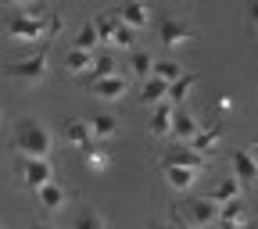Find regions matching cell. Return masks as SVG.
<instances>
[{
	"label": "cell",
	"mask_w": 258,
	"mask_h": 229,
	"mask_svg": "<svg viewBox=\"0 0 258 229\" xmlns=\"http://www.w3.org/2000/svg\"><path fill=\"white\" fill-rule=\"evenodd\" d=\"M154 75L165 79V83H176V79L186 75V72H183V64H179L176 57H158V61H154Z\"/></svg>",
	"instance_id": "obj_25"
},
{
	"label": "cell",
	"mask_w": 258,
	"mask_h": 229,
	"mask_svg": "<svg viewBox=\"0 0 258 229\" xmlns=\"http://www.w3.org/2000/svg\"><path fill=\"white\" fill-rule=\"evenodd\" d=\"M251 158H254V161H258V136H254V140H251Z\"/></svg>",
	"instance_id": "obj_36"
},
{
	"label": "cell",
	"mask_w": 258,
	"mask_h": 229,
	"mask_svg": "<svg viewBox=\"0 0 258 229\" xmlns=\"http://www.w3.org/2000/svg\"><path fill=\"white\" fill-rule=\"evenodd\" d=\"M90 64H93V54H90V50H79V47H72L69 54H64V68H69L72 75H83V72H90Z\"/></svg>",
	"instance_id": "obj_24"
},
{
	"label": "cell",
	"mask_w": 258,
	"mask_h": 229,
	"mask_svg": "<svg viewBox=\"0 0 258 229\" xmlns=\"http://www.w3.org/2000/svg\"><path fill=\"white\" fill-rule=\"evenodd\" d=\"M86 125H90V136H93V143H104V140H111V136L118 133V122H115L111 115H93Z\"/></svg>",
	"instance_id": "obj_19"
},
{
	"label": "cell",
	"mask_w": 258,
	"mask_h": 229,
	"mask_svg": "<svg viewBox=\"0 0 258 229\" xmlns=\"http://www.w3.org/2000/svg\"><path fill=\"white\" fill-rule=\"evenodd\" d=\"M244 18H247V29H254V32H258V0H247Z\"/></svg>",
	"instance_id": "obj_32"
},
{
	"label": "cell",
	"mask_w": 258,
	"mask_h": 229,
	"mask_svg": "<svg viewBox=\"0 0 258 229\" xmlns=\"http://www.w3.org/2000/svg\"><path fill=\"white\" fill-rule=\"evenodd\" d=\"M183 229H201V225H190V222H183Z\"/></svg>",
	"instance_id": "obj_38"
},
{
	"label": "cell",
	"mask_w": 258,
	"mask_h": 229,
	"mask_svg": "<svg viewBox=\"0 0 258 229\" xmlns=\"http://www.w3.org/2000/svg\"><path fill=\"white\" fill-rule=\"evenodd\" d=\"M179 222H190V225H201V229H208V225H215L219 222V201L215 197H190L179 211H172Z\"/></svg>",
	"instance_id": "obj_4"
},
{
	"label": "cell",
	"mask_w": 258,
	"mask_h": 229,
	"mask_svg": "<svg viewBox=\"0 0 258 229\" xmlns=\"http://www.w3.org/2000/svg\"><path fill=\"white\" fill-rule=\"evenodd\" d=\"M32 229H54V225H32Z\"/></svg>",
	"instance_id": "obj_39"
},
{
	"label": "cell",
	"mask_w": 258,
	"mask_h": 229,
	"mask_svg": "<svg viewBox=\"0 0 258 229\" xmlns=\"http://www.w3.org/2000/svg\"><path fill=\"white\" fill-rule=\"evenodd\" d=\"M161 179H165L169 190L186 193L194 183H198V172H194V169H179V165H161Z\"/></svg>",
	"instance_id": "obj_12"
},
{
	"label": "cell",
	"mask_w": 258,
	"mask_h": 229,
	"mask_svg": "<svg viewBox=\"0 0 258 229\" xmlns=\"http://www.w3.org/2000/svg\"><path fill=\"white\" fill-rule=\"evenodd\" d=\"M111 47H118V50H137V29H129V25L122 22L118 32L111 36Z\"/></svg>",
	"instance_id": "obj_29"
},
{
	"label": "cell",
	"mask_w": 258,
	"mask_h": 229,
	"mask_svg": "<svg viewBox=\"0 0 258 229\" xmlns=\"http://www.w3.org/2000/svg\"><path fill=\"white\" fill-rule=\"evenodd\" d=\"M208 229H219V225H208Z\"/></svg>",
	"instance_id": "obj_40"
},
{
	"label": "cell",
	"mask_w": 258,
	"mask_h": 229,
	"mask_svg": "<svg viewBox=\"0 0 258 229\" xmlns=\"http://www.w3.org/2000/svg\"><path fill=\"white\" fill-rule=\"evenodd\" d=\"M125 75H101V79H93V86H90V93L93 97H101V101H122L125 97Z\"/></svg>",
	"instance_id": "obj_9"
},
{
	"label": "cell",
	"mask_w": 258,
	"mask_h": 229,
	"mask_svg": "<svg viewBox=\"0 0 258 229\" xmlns=\"http://www.w3.org/2000/svg\"><path fill=\"white\" fill-rule=\"evenodd\" d=\"M158 40H161V47H165V50H179V47H186V43L194 40V29H190V22L165 15V18L158 22Z\"/></svg>",
	"instance_id": "obj_5"
},
{
	"label": "cell",
	"mask_w": 258,
	"mask_h": 229,
	"mask_svg": "<svg viewBox=\"0 0 258 229\" xmlns=\"http://www.w3.org/2000/svg\"><path fill=\"white\" fill-rule=\"evenodd\" d=\"M154 229H183V222H179V218H176V222H158Z\"/></svg>",
	"instance_id": "obj_35"
},
{
	"label": "cell",
	"mask_w": 258,
	"mask_h": 229,
	"mask_svg": "<svg viewBox=\"0 0 258 229\" xmlns=\"http://www.w3.org/2000/svg\"><path fill=\"white\" fill-rule=\"evenodd\" d=\"M215 108H219V111H230V108H233V97H230V93H222L219 101H215Z\"/></svg>",
	"instance_id": "obj_33"
},
{
	"label": "cell",
	"mask_w": 258,
	"mask_h": 229,
	"mask_svg": "<svg viewBox=\"0 0 258 229\" xmlns=\"http://www.w3.org/2000/svg\"><path fill=\"white\" fill-rule=\"evenodd\" d=\"M154 61H158V57H151V54L140 50V47H137V50H129V72H133L137 83H144V79L154 75Z\"/></svg>",
	"instance_id": "obj_17"
},
{
	"label": "cell",
	"mask_w": 258,
	"mask_h": 229,
	"mask_svg": "<svg viewBox=\"0 0 258 229\" xmlns=\"http://www.w3.org/2000/svg\"><path fill=\"white\" fill-rule=\"evenodd\" d=\"M215 225H219V229H251L247 222H215Z\"/></svg>",
	"instance_id": "obj_34"
},
{
	"label": "cell",
	"mask_w": 258,
	"mask_h": 229,
	"mask_svg": "<svg viewBox=\"0 0 258 229\" xmlns=\"http://www.w3.org/2000/svg\"><path fill=\"white\" fill-rule=\"evenodd\" d=\"M36 197H40L43 211H61L64 204H69V190H64L57 179H50V183H43V186L36 190Z\"/></svg>",
	"instance_id": "obj_13"
},
{
	"label": "cell",
	"mask_w": 258,
	"mask_h": 229,
	"mask_svg": "<svg viewBox=\"0 0 258 229\" xmlns=\"http://www.w3.org/2000/svg\"><path fill=\"white\" fill-rule=\"evenodd\" d=\"M0 115H4V108H0Z\"/></svg>",
	"instance_id": "obj_41"
},
{
	"label": "cell",
	"mask_w": 258,
	"mask_h": 229,
	"mask_svg": "<svg viewBox=\"0 0 258 229\" xmlns=\"http://www.w3.org/2000/svg\"><path fill=\"white\" fill-rule=\"evenodd\" d=\"M83 161H86V169H90V172H108L111 154H108L101 143H90V147H83Z\"/></svg>",
	"instance_id": "obj_21"
},
{
	"label": "cell",
	"mask_w": 258,
	"mask_h": 229,
	"mask_svg": "<svg viewBox=\"0 0 258 229\" xmlns=\"http://www.w3.org/2000/svg\"><path fill=\"white\" fill-rule=\"evenodd\" d=\"M8 36L15 40V43H36L40 36H47V18L40 15V11H22V15H15L11 22H8Z\"/></svg>",
	"instance_id": "obj_3"
},
{
	"label": "cell",
	"mask_w": 258,
	"mask_h": 229,
	"mask_svg": "<svg viewBox=\"0 0 258 229\" xmlns=\"http://www.w3.org/2000/svg\"><path fill=\"white\" fill-rule=\"evenodd\" d=\"M69 229H104V218H101V211L83 208V211L72 218V225H69Z\"/></svg>",
	"instance_id": "obj_28"
},
{
	"label": "cell",
	"mask_w": 258,
	"mask_h": 229,
	"mask_svg": "<svg viewBox=\"0 0 258 229\" xmlns=\"http://www.w3.org/2000/svg\"><path fill=\"white\" fill-rule=\"evenodd\" d=\"M198 129H201L198 118H194L190 111H183V108H176V115H172V136L179 143H190L194 136H198Z\"/></svg>",
	"instance_id": "obj_14"
},
{
	"label": "cell",
	"mask_w": 258,
	"mask_h": 229,
	"mask_svg": "<svg viewBox=\"0 0 258 229\" xmlns=\"http://www.w3.org/2000/svg\"><path fill=\"white\" fill-rule=\"evenodd\" d=\"M101 43V32H97V25L93 22H86L79 32H76V40H72V47H79V50H90L93 54V47Z\"/></svg>",
	"instance_id": "obj_26"
},
{
	"label": "cell",
	"mask_w": 258,
	"mask_h": 229,
	"mask_svg": "<svg viewBox=\"0 0 258 229\" xmlns=\"http://www.w3.org/2000/svg\"><path fill=\"white\" fill-rule=\"evenodd\" d=\"M219 140H222V125H219V122H212L208 129H198V136L190 140V147L198 150V154H205V158H208V154L219 147Z\"/></svg>",
	"instance_id": "obj_15"
},
{
	"label": "cell",
	"mask_w": 258,
	"mask_h": 229,
	"mask_svg": "<svg viewBox=\"0 0 258 229\" xmlns=\"http://www.w3.org/2000/svg\"><path fill=\"white\" fill-rule=\"evenodd\" d=\"M118 15H122V22H125L129 29H137V32H140V29H147V22H151V8H147V4H140V0L125 4Z\"/></svg>",
	"instance_id": "obj_20"
},
{
	"label": "cell",
	"mask_w": 258,
	"mask_h": 229,
	"mask_svg": "<svg viewBox=\"0 0 258 229\" xmlns=\"http://www.w3.org/2000/svg\"><path fill=\"white\" fill-rule=\"evenodd\" d=\"M8 4H32V0H8Z\"/></svg>",
	"instance_id": "obj_37"
},
{
	"label": "cell",
	"mask_w": 258,
	"mask_h": 229,
	"mask_svg": "<svg viewBox=\"0 0 258 229\" xmlns=\"http://www.w3.org/2000/svg\"><path fill=\"white\" fill-rule=\"evenodd\" d=\"M161 165H179V169H194V172H201V169L208 165V158H205V154H198L190 143H179V140H176V143L165 150Z\"/></svg>",
	"instance_id": "obj_7"
},
{
	"label": "cell",
	"mask_w": 258,
	"mask_h": 229,
	"mask_svg": "<svg viewBox=\"0 0 258 229\" xmlns=\"http://www.w3.org/2000/svg\"><path fill=\"white\" fill-rule=\"evenodd\" d=\"M61 140L69 143V147H90L93 143V136H90V125L83 122V118H64V125H61Z\"/></svg>",
	"instance_id": "obj_10"
},
{
	"label": "cell",
	"mask_w": 258,
	"mask_h": 229,
	"mask_svg": "<svg viewBox=\"0 0 258 229\" xmlns=\"http://www.w3.org/2000/svg\"><path fill=\"white\" fill-rule=\"evenodd\" d=\"M230 172L240 183H258V161L251 158V150H233L230 154Z\"/></svg>",
	"instance_id": "obj_11"
},
{
	"label": "cell",
	"mask_w": 258,
	"mask_h": 229,
	"mask_svg": "<svg viewBox=\"0 0 258 229\" xmlns=\"http://www.w3.org/2000/svg\"><path fill=\"white\" fill-rule=\"evenodd\" d=\"M240 193H244V183H240V179L230 172V176H222V179L212 186V193H208V197H215L219 204H226V201H237Z\"/></svg>",
	"instance_id": "obj_16"
},
{
	"label": "cell",
	"mask_w": 258,
	"mask_h": 229,
	"mask_svg": "<svg viewBox=\"0 0 258 229\" xmlns=\"http://www.w3.org/2000/svg\"><path fill=\"white\" fill-rule=\"evenodd\" d=\"M172 115H176V104H169V101L154 104V111H151V118H147V133H151L154 140L172 136Z\"/></svg>",
	"instance_id": "obj_8"
},
{
	"label": "cell",
	"mask_w": 258,
	"mask_h": 229,
	"mask_svg": "<svg viewBox=\"0 0 258 229\" xmlns=\"http://www.w3.org/2000/svg\"><path fill=\"white\" fill-rule=\"evenodd\" d=\"M15 147L22 158H47L54 147V136L40 118H22L15 125Z\"/></svg>",
	"instance_id": "obj_1"
},
{
	"label": "cell",
	"mask_w": 258,
	"mask_h": 229,
	"mask_svg": "<svg viewBox=\"0 0 258 229\" xmlns=\"http://www.w3.org/2000/svg\"><path fill=\"white\" fill-rule=\"evenodd\" d=\"M118 72V64H115V57H93V68H90V79H101V75H115Z\"/></svg>",
	"instance_id": "obj_30"
},
{
	"label": "cell",
	"mask_w": 258,
	"mask_h": 229,
	"mask_svg": "<svg viewBox=\"0 0 258 229\" xmlns=\"http://www.w3.org/2000/svg\"><path fill=\"white\" fill-rule=\"evenodd\" d=\"M169 97V83L165 79H158V75H151V79H144L140 83V104H161Z\"/></svg>",
	"instance_id": "obj_18"
},
{
	"label": "cell",
	"mask_w": 258,
	"mask_h": 229,
	"mask_svg": "<svg viewBox=\"0 0 258 229\" xmlns=\"http://www.w3.org/2000/svg\"><path fill=\"white\" fill-rule=\"evenodd\" d=\"M194 86H198V75H190V72H186V75H179L176 83H169V97H165V101L179 108L186 97H190V90H194Z\"/></svg>",
	"instance_id": "obj_23"
},
{
	"label": "cell",
	"mask_w": 258,
	"mask_h": 229,
	"mask_svg": "<svg viewBox=\"0 0 258 229\" xmlns=\"http://www.w3.org/2000/svg\"><path fill=\"white\" fill-rule=\"evenodd\" d=\"M57 29H64V15H50V18H47V40L57 36Z\"/></svg>",
	"instance_id": "obj_31"
},
{
	"label": "cell",
	"mask_w": 258,
	"mask_h": 229,
	"mask_svg": "<svg viewBox=\"0 0 258 229\" xmlns=\"http://www.w3.org/2000/svg\"><path fill=\"white\" fill-rule=\"evenodd\" d=\"M47 72H50L47 50L32 54V57H18V61H8V64H4V75H11V79H18V83H25V86H40V83L47 79Z\"/></svg>",
	"instance_id": "obj_2"
},
{
	"label": "cell",
	"mask_w": 258,
	"mask_h": 229,
	"mask_svg": "<svg viewBox=\"0 0 258 229\" xmlns=\"http://www.w3.org/2000/svg\"><path fill=\"white\" fill-rule=\"evenodd\" d=\"M0 229H4V225H0Z\"/></svg>",
	"instance_id": "obj_42"
},
{
	"label": "cell",
	"mask_w": 258,
	"mask_h": 229,
	"mask_svg": "<svg viewBox=\"0 0 258 229\" xmlns=\"http://www.w3.org/2000/svg\"><path fill=\"white\" fill-rule=\"evenodd\" d=\"M93 25H97V32H101V43H111V36L118 32V25H122V15L118 11H101L93 18Z\"/></svg>",
	"instance_id": "obj_22"
},
{
	"label": "cell",
	"mask_w": 258,
	"mask_h": 229,
	"mask_svg": "<svg viewBox=\"0 0 258 229\" xmlns=\"http://www.w3.org/2000/svg\"><path fill=\"white\" fill-rule=\"evenodd\" d=\"M219 222H247V208H244V201L237 197V201L219 204Z\"/></svg>",
	"instance_id": "obj_27"
},
{
	"label": "cell",
	"mask_w": 258,
	"mask_h": 229,
	"mask_svg": "<svg viewBox=\"0 0 258 229\" xmlns=\"http://www.w3.org/2000/svg\"><path fill=\"white\" fill-rule=\"evenodd\" d=\"M18 176L29 190H40L43 183L54 179V169H50V158H18Z\"/></svg>",
	"instance_id": "obj_6"
}]
</instances>
